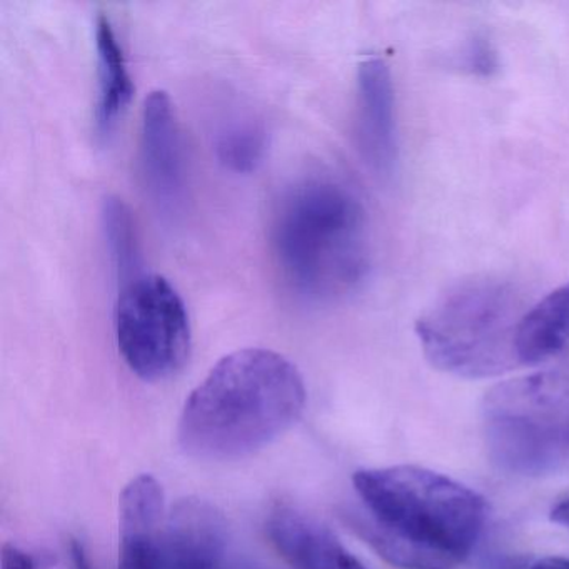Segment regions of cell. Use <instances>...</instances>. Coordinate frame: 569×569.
Masks as SVG:
<instances>
[{
  "label": "cell",
  "mask_w": 569,
  "mask_h": 569,
  "mask_svg": "<svg viewBox=\"0 0 569 569\" xmlns=\"http://www.w3.org/2000/svg\"><path fill=\"white\" fill-rule=\"evenodd\" d=\"M352 482L366 515L356 528L399 568L456 569L485 528V499L439 472L391 466L362 469Z\"/></svg>",
  "instance_id": "6da1fadb"
},
{
  "label": "cell",
  "mask_w": 569,
  "mask_h": 569,
  "mask_svg": "<svg viewBox=\"0 0 569 569\" xmlns=\"http://www.w3.org/2000/svg\"><path fill=\"white\" fill-rule=\"evenodd\" d=\"M305 405V381L288 358L241 349L222 358L189 396L179 445L202 461L246 458L284 435Z\"/></svg>",
  "instance_id": "7a4b0ae2"
},
{
  "label": "cell",
  "mask_w": 569,
  "mask_h": 569,
  "mask_svg": "<svg viewBox=\"0 0 569 569\" xmlns=\"http://www.w3.org/2000/svg\"><path fill=\"white\" fill-rule=\"evenodd\" d=\"M271 234L282 281L302 302L325 306L341 301L368 274L365 208L338 179L311 176L286 189Z\"/></svg>",
  "instance_id": "3957f363"
},
{
  "label": "cell",
  "mask_w": 569,
  "mask_h": 569,
  "mask_svg": "<svg viewBox=\"0 0 569 569\" xmlns=\"http://www.w3.org/2000/svg\"><path fill=\"white\" fill-rule=\"evenodd\" d=\"M508 281L475 278L449 289L416 322L426 358L459 378H495L519 368L518 332L528 312Z\"/></svg>",
  "instance_id": "277c9868"
},
{
  "label": "cell",
  "mask_w": 569,
  "mask_h": 569,
  "mask_svg": "<svg viewBox=\"0 0 569 569\" xmlns=\"http://www.w3.org/2000/svg\"><path fill=\"white\" fill-rule=\"evenodd\" d=\"M492 465L538 478L569 469V375L542 371L495 386L481 406Z\"/></svg>",
  "instance_id": "5b68a950"
},
{
  "label": "cell",
  "mask_w": 569,
  "mask_h": 569,
  "mask_svg": "<svg viewBox=\"0 0 569 569\" xmlns=\"http://www.w3.org/2000/svg\"><path fill=\"white\" fill-rule=\"evenodd\" d=\"M116 338L126 365L139 378L154 382L176 375L191 351V322L174 286L144 272L122 282Z\"/></svg>",
  "instance_id": "8992f818"
},
{
  "label": "cell",
  "mask_w": 569,
  "mask_h": 569,
  "mask_svg": "<svg viewBox=\"0 0 569 569\" xmlns=\"http://www.w3.org/2000/svg\"><path fill=\"white\" fill-rule=\"evenodd\" d=\"M141 162L146 188L164 218L176 219L188 202L184 139L171 99L151 92L142 111Z\"/></svg>",
  "instance_id": "52a82bcc"
},
{
  "label": "cell",
  "mask_w": 569,
  "mask_h": 569,
  "mask_svg": "<svg viewBox=\"0 0 569 569\" xmlns=\"http://www.w3.org/2000/svg\"><path fill=\"white\" fill-rule=\"evenodd\" d=\"M356 136L366 164L391 176L398 164V124L391 71L382 59H366L358 72Z\"/></svg>",
  "instance_id": "ba28073f"
},
{
  "label": "cell",
  "mask_w": 569,
  "mask_h": 569,
  "mask_svg": "<svg viewBox=\"0 0 569 569\" xmlns=\"http://www.w3.org/2000/svg\"><path fill=\"white\" fill-rule=\"evenodd\" d=\"M226 521L201 499L178 502L162 528L161 569H222Z\"/></svg>",
  "instance_id": "9c48e42d"
},
{
  "label": "cell",
  "mask_w": 569,
  "mask_h": 569,
  "mask_svg": "<svg viewBox=\"0 0 569 569\" xmlns=\"http://www.w3.org/2000/svg\"><path fill=\"white\" fill-rule=\"evenodd\" d=\"M268 536L295 569H368L331 529L291 506L269 515Z\"/></svg>",
  "instance_id": "30bf717a"
},
{
  "label": "cell",
  "mask_w": 569,
  "mask_h": 569,
  "mask_svg": "<svg viewBox=\"0 0 569 569\" xmlns=\"http://www.w3.org/2000/svg\"><path fill=\"white\" fill-rule=\"evenodd\" d=\"M119 569H161L164 491L158 479L141 475L121 495Z\"/></svg>",
  "instance_id": "8fae6325"
},
{
  "label": "cell",
  "mask_w": 569,
  "mask_h": 569,
  "mask_svg": "<svg viewBox=\"0 0 569 569\" xmlns=\"http://www.w3.org/2000/svg\"><path fill=\"white\" fill-rule=\"evenodd\" d=\"M521 366L569 369V282L531 306L518 332Z\"/></svg>",
  "instance_id": "7c38bea8"
},
{
  "label": "cell",
  "mask_w": 569,
  "mask_h": 569,
  "mask_svg": "<svg viewBox=\"0 0 569 569\" xmlns=\"http://www.w3.org/2000/svg\"><path fill=\"white\" fill-rule=\"evenodd\" d=\"M99 94L96 121L101 136H108L124 114L134 94L124 52L111 21L101 16L96 22Z\"/></svg>",
  "instance_id": "4fadbf2b"
},
{
  "label": "cell",
  "mask_w": 569,
  "mask_h": 569,
  "mask_svg": "<svg viewBox=\"0 0 569 569\" xmlns=\"http://www.w3.org/2000/svg\"><path fill=\"white\" fill-rule=\"evenodd\" d=\"M216 156L229 171L246 174L252 172L268 149V131L254 118L228 119L214 136Z\"/></svg>",
  "instance_id": "5bb4252c"
},
{
  "label": "cell",
  "mask_w": 569,
  "mask_h": 569,
  "mask_svg": "<svg viewBox=\"0 0 569 569\" xmlns=\"http://www.w3.org/2000/svg\"><path fill=\"white\" fill-rule=\"evenodd\" d=\"M106 241L109 254L114 262L121 282L139 274V248L136 238L134 221L124 202L118 198H109L102 211Z\"/></svg>",
  "instance_id": "9a60e30c"
},
{
  "label": "cell",
  "mask_w": 569,
  "mask_h": 569,
  "mask_svg": "<svg viewBox=\"0 0 569 569\" xmlns=\"http://www.w3.org/2000/svg\"><path fill=\"white\" fill-rule=\"evenodd\" d=\"M52 556L44 552H31L14 545L2 546L0 569H51Z\"/></svg>",
  "instance_id": "2e32d148"
},
{
  "label": "cell",
  "mask_w": 569,
  "mask_h": 569,
  "mask_svg": "<svg viewBox=\"0 0 569 569\" xmlns=\"http://www.w3.org/2000/svg\"><path fill=\"white\" fill-rule=\"evenodd\" d=\"M69 552H71L72 569H92L88 552L78 539H72Z\"/></svg>",
  "instance_id": "e0dca14e"
},
{
  "label": "cell",
  "mask_w": 569,
  "mask_h": 569,
  "mask_svg": "<svg viewBox=\"0 0 569 569\" xmlns=\"http://www.w3.org/2000/svg\"><path fill=\"white\" fill-rule=\"evenodd\" d=\"M551 518L552 521L558 522V525L569 528V498L559 502V505L552 509Z\"/></svg>",
  "instance_id": "ac0fdd59"
},
{
  "label": "cell",
  "mask_w": 569,
  "mask_h": 569,
  "mask_svg": "<svg viewBox=\"0 0 569 569\" xmlns=\"http://www.w3.org/2000/svg\"><path fill=\"white\" fill-rule=\"evenodd\" d=\"M529 569H569V559L566 558H548L536 562Z\"/></svg>",
  "instance_id": "d6986e66"
}]
</instances>
